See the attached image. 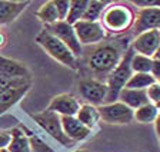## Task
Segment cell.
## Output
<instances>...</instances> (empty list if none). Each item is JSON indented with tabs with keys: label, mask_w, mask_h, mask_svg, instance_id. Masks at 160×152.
<instances>
[{
	"label": "cell",
	"mask_w": 160,
	"mask_h": 152,
	"mask_svg": "<svg viewBox=\"0 0 160 152\" xmlns=\"http://www.w3.org/2000/svg\"><path fill=\"white\" fill-rule=\"evenodd\" d=\"M153 59H159L160 60V43H159V47H157V50H156V53H154Z\"/></svg>",
	"instance_id": "33"
},
{
	"label": "cell",
	"mask_w": 160,
	"mask_h": 152,
	"mask_svg": "<svg viewBox=\"0 0 160 152\" xmlns=\"http://www.w3.org/2000/svg\"><path fill=\"white\" fill-rule=\"evenodd\" d=\"M117 101H120L122 103H124V105L129 106L133 111H136L137 108L149 103L146 91H137V89H127V88H123L120 91Z\"/></svg>",
	"instance_id": "17"
},
{
	"label": "cell",
	"mask_w": 160,
	"mask_h": 152,
	"mask_svg": "<svg viewBox=\"0 0 160 152\" xmlns=\"http://www.w3.org/2000/svg\"><path fill=\"white\" fill-rule=\"evenodd\" d=\"M0 75H4L7 78H29L30 71L27 66L16 59L4 58L0 55Z\"/></svg>",
	"instance_id": "16"
},
{
	"label": "cell",
	"mask_w": 160,
	"mask_h": 152,
	"mask_svg": "<svg viewBox=\"0 0 160 152\" xmlns=\"http://www.w3.org/2000/svg\"><path fill=\"white\" fill-rule=\"evenodd\" d=\"M60 119H62V128L64 135L72 142L84 141L92 134V131L86 128L82 122H79L76 116H60Z\"/></svg>",
	"instance_id": "14"
},
{
	"label": "cell",
	"mask_w": 160,
	"mask_h": 152,
	"mask_svg": "<svg viewBox=\"0 0 160 152\" xmlns=\"http://www.w3.org/2000/svg\"><path fill=\"white\" fill-rule=\"evenodd\" d=\"M32 118L37 122V125L42 126L44 131L49 134L50 136H53L57 142H60L63 146L66 148H72L74 145V142H72L63 132V128H62V119L57 113L52 111H43L39 112V113H33Z\"/></svg>",
	"instance_id": "6"
},
{
	"label": "cell",
	"mask_w": 160,
	"mask_h": 152,
	"mask_svg": "<svg viewBox=\"0 0 160 152\" xmlns=\"http://www.w3.org/2000/svg\"><path fill=\"white\" fill-rule=\"evenodd\" d=\"M2 152H7V151H6V149H4V151H2Z\"/></svg>",
	"instance_id": "37"
},
{
	"label": "cell",
	"mask_w": 160,
	"mask_h": 152,
	"mask_svg": "<svg viewBox=\"0 0 160 152\" xmlns=\"http://www.w3.org/2000/svg\"><path fill=\"white\" fill-rule=\"evenodd\" d=\"M32 79L16 78L13 82L0 89V115H4L29 92Z\"/></svg>",
	"instance_id": "5"
},
{
	"label": "cell",
	"mask_w": 160,
	"mask_h": 152,
	"mask_svg": "<svg viewBox=\"0 0 160 152\" xmlns=\"http://www.w3.org/2000/svg\"><path fill=\"white\" fill-rule=\"evenodd\" d=\"M76 118L79 119V122H82L86 128H89L90 131L93 128H96L97 122L100 121V113H99V108L89 103L80 105L79 111L76 113Z\"/></svg>",
	"instance_id": "18"
},
{
	"label": "cell",
	"mask_w": 160,
	"mask_h": 152,
	"mask_svg": "<svg viewBox=\"0 0 160 152\" xmlns=\"http://www.w3.org/2000/svg\"><path fill=\"white\" fill-rule=\"evenodd\" d=\"M127 46H122L119 43H103L94 47L87 56V66L92 73L97 78H107L110 72L119 65L120 59L123 58Z\"/></svg>",
	"instance_id": "1"
},
{
	"label": "cell",
	"mask_w": 160,
	"mask_h": 152,
	"mask_svg": "<svg viewBox=\"0 0 160 152\" xmlns=\"http://www.w3.org/2000/svg\"><path fill=\"white\" fill-rule=\"evenodd\" d=\"M80 103L76 96L70 93H60L52 99L47 106V111H52L59 116H76Z\"/></svg>",
	"instance_id": "13"
},
{
	"label": "cell",
	"mask_w": 160,
	"mask_h": 152,
	"mask_svg": "<svg viewBox=\"0 0 160 152\" xmlns=\"http://www.w3.org/2000/svg\"><path fill=\"white\" fill-rule=\"evenodd\" d=\"M159 30H160V29H159Z\"/></svg>",
	"instance_id": "39"
},
{
	"label": "cell",
	"mask_w": 160,
	"mask_h": 152,
	"mask_svg": "<svg viewBox=\"0 0 160 152\" xmlns=\"http://www.w3.org/2000/svg\"><path fill=\"white\" fill-rule=\"evenodd\" d=\"M160 43V30L159 29H153V30H147L143 33L137 34L132 42V49L134 53L143 55L147 58H153L156 53L157 47Z\"/></svg>",
	"instance_id": "12"
},
{
	"label": "cell",
	"mask_w": 160,
	"mask_h": 152,
	"mask_svg": "<svg viewBox=\"0 0 160 152\" xmlns=\"http://www.w3.org/2000/svg\"><path fill=\"white\" fill-rule=\"evenodd\" d=\"M159 139H160V136H159Z\"/></svg>",
	"instance_id": "38"
},
{
	"label": "cell",
	"mask_w": 160,
	"mask_h": 152,
	"mask_svg": "<svg viewBox=\"0 0 160 152\" xmlns=\"http://www.w3.org/2000/svg\"><path fill=\"white\" fill-rule=\"evenodd\" d=\"M0 152H2V151H0Z\"/></svg>",
	"instance_id": "40"
},
{
	"label": "cell",
	"mask_w": 160,
	"mask_h": 152,
	"mask_svg": "<svg viewBox=\"0 0 160 152\" xmlns=\"http://www.w3.org/2000/svg\"><path fill=\"white\" fill-rule=\"evenodd\" d=\"M153 29H160V7L156 6H146L142 7L136 13L134 24L132 27L134 37L137 34L143 33Z\"/></svg>",
	"instance_id": "11"
},
{
	"label": "cell",
	"mask_w": 160,
	"mask_h": 152,
	"mask_svg": "<svg viewBox=\"0 0 160 152\" xmlns=\"http://www.w3.org/2000/svg\"><path fill=\"white\" fill-rule=\"evenodd\" d=\"M73 29L76 32V36L79 39L80 45H94L106 39L107 33L103 29L100 22H87L79 20L73 24Z\"/></svg>",
	"instance_id": "10"
},
{
	"label": "cell",
	"mask_w": 160,
	"mask_h": 152,
	"mask_svg": "<svg viewBox=\"0 0 160 152\" xmlns=\"http://www.w3.org/2000/svg\"><path fill=\"white\" fill-rule=\"evenodd\" d=\"M133 55H134L133 49L129 47L124 52L123 58L120 59L119 65L110 72V75L106 78V82H104L107 85L106 103H112V102L117 101L120 91L126 86L130 76L133 75V71H132V58H133Z\"/></svg>",
	"instance_id": "3"
},
{
	"label": "cell",
	"mask_w": 160,
	"mask_h": 152,
	"mask_svg": "<svg viewBox=\"0 0 160 152\" xmlns=\"http://www.w3.org/2000/svg\"><path fill=\"white\" fill-rule=\"evenodd\" d=\"M156 83V79L150 73H133L130 76L129 82L124 88L127 89H137V91H146L149 86Z\"/></svg>",
	"instance_id": "21"
},
{
	"label": "cell",
	"mask_w": 160,
	"mask_h": 152,
	"mask_svg": "<svg viewBox=\"0 0 160 152\" xmlns=\"http://www.w3.org/2000/svg\"><path fill=\"white\" fill-rule=\"evenodd\" d=\"M152 63H153V58L134 53L132 58V71L133 73H150Z\"/></svg>",
	"instance_id": "25"
},
{
	"label": "cell",
	"mask_w": 160,
	"mask_h": 152,
	"mask_svg": "<svg viewBox=\"0 0 160 152\" xmlns=\"http://www.w3.org/2000/svg\"><path fill=\"white\" fill-rule=\"evenodd\" d=\"M80 96L93 106H102L106 103L107 85L99 79H82L77 85Z\"/></svg>",
	"instance_id": "7"
},
{
	"label": "cell",
	"mask_w": 160,
	"mask_h": 152,
	"mask_svg": "<svg viewBox=\"0 0 160 152\" xmlns=\"http://www.w3.org/2000/svg\"><path fill=\"white\" fill-rule=\"evenodd\" d=\"M154 129H156V132H157V135L160 136V111H159V113H157V116H156V119H154Z\"/></svg>",
	"instance_id": "32"
},
{
	"label": "cell",
	"mask_w": 160,
	"mask_h": 152,
	"mask_svg": "<svg viewBox=\"0 0 160 152\" xmlns=\"http://www.w3.org/2000/svg\"><path fill=\"white\" fill-rule=\"evenodd\" d=\"M36 42L50 58H53L56 62L62 63L63 66H66L69 69H73V71L79 69V66H77V58L72 53V50L62 40H59L56 36L49 33L46 29H43L36 36Z\"/></svg>",
	"instance_id": "4"
},
{
	"label": "cell",
	"mask_w": 160,
	"mask_h": 152,
	"mask_svg": "<svg viewBox=\"0 0 160 152\" xmlns=\"http://www.w3.org/2000/svg\"><path fill=\"white\" fill-rule=\"evenodd\" d=\"M10 135H12V139H10L9 146L6 148L7 152H32L29 136L24 135L20 128H13L10 131Z\"/></svg>",
	"instance_id": "19"
},
{
	"label": "cell",
	"mask_w": 160,
	"mask_h": 152,
	"mask_svg": "<svg viewBox=\"0 0 160 152\" xmlns=\"http://www.w3.org/2000/svg\"><path fill=\"white\" fill-rule=\"evenodd\" d=\"M146 95H147V99H149L150 103L156 105L160 99V85L156 82V83H153L152 86H149V88L146 89Z\"/></svg>",
	"instance_id": "28"
},
{
	"label": "cell",
	"mask_w": 160,
	"mask_h": 152,
	"mask_svg": "<svg viewBox=\"0 0 160 152\" xmlns=\"http://www.w3.org/2000/svg\"><path fill=\"white\" fill-rule=\"evenodd\" d=\"M10 139H12L10 131H0V151H4L9 146Z\"/></svg>",
	"instance_id": "29"
},
{
	"label": "cell",
	"mask_w": 160,
	"mask_h": 152,
	"mask_svg": "<svg viewBox=\"0 0 160 152\" xmlns=\"http://www.w3.org/2000/svg\"><path fill=\"white\" fill-rule=\"evenodd\" d=\"M29 6V2H7L0 0V26L14 22L24 9Z\"/></svg>",
	"instance_id": "15"
},
{
	"label": "cell",
	"mask_w": 160,
	"mask_h": 152,
	"mask_svg": "<svg viewBox=\"0 0 160 152\" xmlns=\"http://www.w3.org/2000/svg\"><path fill=\"white\" fill-rule=\"evenodd\" d=\"M73 152H89L87 149H76V151H73Z\"/></svg>",
	"instance_id": "34"
},
{
	"label": "cell",
	"mask_w": 160,
	"mask_h": 152,
	"mask_svg": "<svg viewBox=\"0 0 160 152\" xmlns=\"http://www.w3.org/2000/svg\"><path fill=\"white\" fill-rule=\"evenodd\" d=\"M156 82H157V83H159V85H160V79H157V81H156Z\"/></svg>",
	"instance_id": "36"
},
{
	"label": "cell",
	"mask_w": 160,
	"mask_h": 152,
	"mask_svg": "<svg viewBox=\"0 0 160 152\" xmlns=\"http://www.w3.org/2000/svg\"><path fill=\"white\" fill-rule=\"evenodd\" d=\"M154 106H156V108L160 111V99H159V102H157V103H156V105H154Z\"/></svg>",
	"instance_id": "35"
},
{
	"label": "cell",
	"mask_w": 160,
	"mask_h": 152,
	"mask_svg": "<svg viewBox=\"0 0 160 152\" xmlns=\"http://www.w3.org/2000/svg\"><path fill=\"white\" fill-rule=\"evenodd\" d=\"M54 6H56L57 14H59V20L64 22L67 17V13H69L70 2L69 0H57V2H54Z\"/></svg>",
	"instance_id": "27"
},
{
	"label": "cell",
	"mask_w": 160,
	"mask_h": 152,
	"mask_svg": "<svg viewBox=\"0 0 160 152\" xmlns=\"http://www.w3.org/2000/svg\"><path fill=\"white\" fill-rule=\"evenodd\" d=\"M44 29H46L49 33L53 34V36H56L59 40L63 42L76 58L83 53V47L80 45L79 39H77V36H76V32H74L72 24L66 23V22H56V23H53V24L46 26Z\"/></svg>",
	"instance_id": "9"
},
{
	"label": "cell",
	"mask_w": 160,
	"mask_h": 152,
	"mask_svg": "<svg viewBox=\"0 0 160 152\" xmlns=\"http://www.w3.org/2000/svg\"><path fill=\"white\" fill-rule=\"evenodd\" d=\"M29 142H30V149H32L33 152H56L54 149L50 148L44 141H42L39 136L30 135L29 136Z\"/></svg>",
	"instance_id": "26"
},
{
	"label": "cell",
	"mask_w": 160,
	"mask_h": 152,
	"mask_svg": "<svg viewBox=\"0 0 160 152\" xmlns=\"http://www.w3.org/2000/svg\"><path fill=\"white\" fill-rule=\"evenodd\" d=\"M150 75H152V76H153L156 81H157V79H160V60H159V59H153Z\"/></svg>",
	"instance_id": "30"
},
{
	"label": "cell",
	"mask_w": 160,
	"mask_h": 152,
	"mask_svg": "<svg viewBox=\"0 0 160 152\" xmlns=\"http://www.w3.org/2000/svg\"><path fill=\"white\" fill-rule=\"evenodd\" d=\"M100 19H102L100 23L106 33L109 32L112 34H122L133 27L136 13L129 4L114 3L104 9Z\"/></svg>",
	"instance_id": "2"
},
{
	"label": "cell",
	"mask_w": 160,
	"mask_h": 152,
	"mask_svg": "<svg viewBox=\"0 0 160 152\" xmlns=\"http://www.w3.org/2000/svg\"><path fill=\"white\" fill-rule=\"evenodd\" d=\"M7 45V36L3 30H0V49H3Z\"/></svg>",
	"instance_id": "31"
},
{
	"label": "cell",
	"mask_w": 160,
	"mask_h": 152,
	"mask_svg": "<svg viewBox=\"0 0 160 152\" xmlns=\"http://www.w3.org/2000/svg\"><path fill=\"white\" fill-rule=\"evenodd\" d=\"M87 3H89V0H73V2H70L69 13H67V17L64 22L73 26L74 23L82 20L84 10H86V7H87Z\"/></svg>",
	"instance_id": "24"
},
{
	"label": "cell",
	"mask_w": 160,
	"mask_h": 152,
	"mask_svg": "<svg viewBox=\"0 0 160 152\" xmlns=\"http://www.w3.org/2000/svg\"><path fill=\"white\" fill-rule=\"evenodd\" d=\"M107 7V2H99V0H90L87 3V7L84 10V14L82 17V20L87 22H99L102 17L104 9Z\"/></svg>",
	"instance_id": "23"
},
{
	"label": "cell",
	"mask_w": 160,
	"mask_h": 152,
	"mask_svg": "<svg viewBox=\"0 0 160 152\" xmlns=\"http://www.w3.org/2000/svg\"><path fill=\"white\" fill-rule=\"evenodd\" d=\"M133 109H130L120 101L104 103L99 106L100 119L110 125H124L133 121Z\"/></svg>",
	"instance_id": "8"
},
{
	"label": "cell",
	"mask_w": 160,
	"mask_h": 152,
	"mask_svg": "<svg viewBox=\"0 0 160 152\" xmlns=\"http://www.w3.org/2000/svg\"><path fill=\"white\" fill-rule=\"evenodd\" d=\"M157 113H159V109L149 102V103L140 106L133 112V119H136L140 123H153Z\"/></svg>",
	"instance_id": "22"
},
{
	"label": "cell",
	"mask_w": 160,
	"mask_h": 152,
	"mask_svg": "<svg viewBox=\"0 0 160 152\" xmlns=\"http://www.w3.org/2000/svg\"><path fill=\"white\" fill-rule=\"evenodd\" d=\"M36 16L42 23H44L46 26L49 24H53L59 20V14H57L56 6H54V2H46L40 6V9L36 12Z\"/></svg>",
	"instance_id": "20"
}]
</instances>
